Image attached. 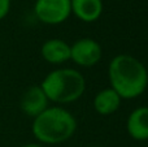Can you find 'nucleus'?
Listing matches in <instances>:
<instances>
[{
  "instance_id": "f257e3e1",
  "label": "nucleus",
  "mask_w": 148,
  "mask_h": 147,
  "mask_svg": "<svg viewBox=\"0 0 148 147\" xmlns=\"http://www.w3.org/2000/svg\"><path fill=\"white\" fill-rule=\"evenodd\" d=\"M108 80L121 99H136L148 87V69L146 65L129 54L116 55L108 65Z\"/></svg>"
},
{
  "instance_id": "f03ea898",
  "label": "nucleus",
  "mask_w": 148,
  "mask_h": 147,
  "mask_svg": "<svg viewBox=\"0 0 148 147\" xmlns=\"http://www.w3.org/2000/svg\"><path fill=\"white\" fill-rule=\"evenodd\" d=\"M78 121L75 116L62 106H49L33 119L31 133L36 142L53 146L69 141L75 134Z\"/></svg>"
},
{
  "instance_id": "7ed1b4c3",
  "label": "nucleus",
  "mask_w": 148,
  "mask_h": 147,
  "mask_svg": "<svg viewBox=\"0 0 148 147\" xmlns=\"http://www.w3.org/2000/svg\"><path fill=\"white\" fill-rule=\"evenodd\" d=\"M40 87L49 103L64 106L82 98L86 91V78L75 68H57L43 78Z\"/></svg>"
},
{
  "instance_id": "20e7f679",
  "label": "nucleus",
  "mask_w": 148,
  "mask_h": 147,
  "mask_svg": "<svg viewBox=\"0 0 148 147\" xmlns=\"http://www.w3.org/2000/svg\"><path fill=\"white\" fill-rule=\"evenodd\" d=\"M34 14L44 25H61L72 16L70 0H35Z\"/></svg>"
},
{
  "instance_id": "39448f33",
  "label": "nucleus",
  "mask_w": 148,
  "mask_h": 147,
  "mask_svg": "<svg viewBox=\"0 0 148 147\" xmlns=\"http://www.w3.org/2000/svg\"><path fill=\"white\" fill-rule=\"evenodd\" d=\"M103 57V48L94 38H79L70 44V60L82 68L95 67Z\"/></svg>"
},
{
  "instance_id": "423d86ee",
  "label": "nucleus",
  "mask_w": 148,
  "mask_h": 147,
  "mask_svg": "<svg viewBox=\"0 0 148 147\" xmlns=\"http://www.w3.org/2000/svg\"><path fill=\"white\" fill-rule=\"evenodd\" d=\"M49 107V100L46 96L44 91L42 90L40 85L38 86H30L26 89V91L22 94L20 100V108L26 116L36 117L40 115L44 109Z\"/></svg>"
},
{
  "instance_id": "0eeeda50",
  "label": "nucleus",
  "mask_w": 148,
  "mask_h": 147,
  "mask_svg": "<svg viewBox=\"0 0 148 147\" xmlns=\"http://www.w3.org/2000/svg\"><path fill=\"white\" fill-rule=\"evenodd\" d=\"M40 55L51 65H62L70 60V44L61 38H51L43 42Z\"/></svg>"
},
{
  "instance_id": "6e6552de",
  "label": "nucleus",
  "mask_w": 148,
  "mask_h": 147,
  "mask_svg": "<svg viewBox=\"0 0 148 147\" xmlns=\"http://www.w3.org/2000/svg\"><path fill=\"white\" fill-rule=\"evenodd\" d=\"M126 132L134 141H148V106L136 107L129 113L126 119Z\"/></svg>"
},
{
  "instance_id": "1a4fd4ad",
  "label": "nucleus",
  "mask_w": 148,
  "mask_h": 147,
  "mask_svg": "<svg viewBox=\"0 0 148 147\" xmlns=\"http://www.w3.org/2000/svg\"><path fill=\"white\" fill-rule=\"evenodd\" d=\"M121 102L122 99L112 87H105L95 94L92 99V107L100 116H110L120 109Z\"/></svg>"
},
{
  "instance_id": "9d476101",
  "label": "nucleus",
  "mask_w": 148,
  "mask_h": 147,
  "mask_svg": "<svg viewBox=\"0 0 148 147\" xmlns=\"http://www.w3.org/2000/svg\"><path fill=\"white\" fill-rule=\"evenodd\" d=\"M70 8L79 21L91 23L101 17L104 4L103 0H70Z\"/></svg>"
},
{
  "instance_id": "9b49d317",
  "label": "nucleus",
  "mask_w": 148,
  "mask_h": 147,
  "mask_svg": "<svg viewBox=\"0 0 148 147\" xmlns=\"http://www.w3.org/2000/svg\"><path fill=\"white\" fill-rule=\"evenodd\" d=\"M12 7V0H0V21L8 16Z\"/></svg>"
},
{
  "instance_id": "f8f14e48",
  "label": "nucleus",
  "mask_w": 148,
  "mask_h": 147,
  "mask_svg": "<svg viewBox=\"0 0 148 147\" xmlns=\"http://www.w3.org/2000/svg\"><path fill=\"white\" fill-rule=\"evenodd\" d=\"M21 147H46V146L40 145V143H38V142H33V143H26V145H22Z\"/></svg>"
},
{
  "instance_id": "ddd939ff",
  "label": "nucleus",
  "mask_w": 148,
  "mask_h": 147,
  "mask_svg": "<svg viewBox=\"0 0 148 147\" xmlns=\"http://www.w3.org/2000/svg\"><path fill=\"white\" fill-rule=\"evenodd\" d=\"M87 147H100V146H96V145H91V146H87Z\"/></svg>"
}]
</instances>
